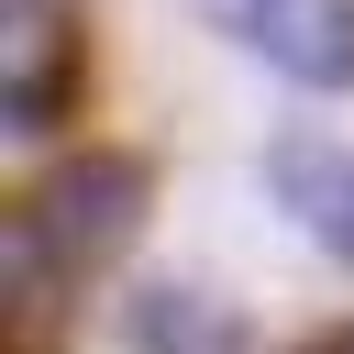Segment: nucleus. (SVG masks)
<instances>
[{"label": "nucleus", "mask_w": 354, "mask_h": 354, "mask_svg": "<svg viewBox=\"0 0 354 354\" xmlns=\"http://www.w3.org/2000/svg\"><path fill=\"white\" fill-rule=\"evenodd\" d=\"M144 210H155V166L122 155V144H77V155H55V166L11 199V221H22L66 277L122 266V254L144 243Z\"/></svg>", "instance_id": "1"}, {"label": "nucleus", "mask_w": 354, "mask_h": 354, "mask_svg": "<svg viewBox=\"0 0 354 354\" xmlns=\"http://www.w3.org/2000/svg\"><path fill=\"white\" fill-rule=\"evenodd\" d=\"M88 100V22L66 0H11L0 11V111L11 133H55Z\"/></svg>", "instance_id": "2"}, {"label": "nucleus", "mask_w": 354, "mask_h": 354, "mask_svg": "<svg viewBox=\"0 0 354 354\" xmlns=\"http://www.w3.org/2000/svg\"><path fill=\"white\" fill-rule=\"evenodd\" d=\"M266 188H277V210H299V232L321 243V254H343L354 266V155L332 144V133H277L266 144Z\"/></svg>", "instance_id": "3"}, {"label": "nucleus", "mask_w": 354, "mask_h": 354, "mask_svg": "<svg viewBox=\"0 0 354 354\" xmlns=\"http://www.w3.org/2000/svg\"><path fill=\"white\" fill-rule=\"evenodd\" d=\"M243 44L299 88H343L354 77V0H254Z\"/></svg>", "instance_id": "4"}, {"label": "nucleus", "mask_w": 354, "mask_h": 354, "mask_svg": "<svg viewBox=\"0 0 354 354\" xmlns=\"http://www.w3.org/2000/svg\"><path fill=\"white\" fill-rule=\"evenodd\" d=\"M66 288H88V277H66V266L11 221V243H0V354H55V343H66Z\"/></svg>", "instance_id": "5"}, {"label": "nucleus", "mask_w": 354, "mask_h": 354, "mask_svg": "<svg viewBox=\"0 0 354 354\" xmlns=\"http://www.w3.org/2000/svg\"><path fill=\"white\" fill-rule=\"evenodd\" d=\"M133 343L144 354H243V321L199 288H144L133 299Z\"/></svg>", "instance_id": "6"}, {"label": "nucleus", "mask_w": 354, "mask_h": 354, "mask_svg": "<svg viewBox=\"0 0 354 354\" xmlns=\"http://www.w3.org/2000/svg\"><path fill=\"white\" fill-rule=\"evenodd\" d=\"M299 354H354V321H332V332H310Z\"/></svg>", "instance_id": "7"}, {"label": "nucleus", "mask_w": 354, "mask_h": 354, "mask_svg": "<svg viewBox=\"0 0 354 354\" xmlns=\"http://www.w3.org/2000/svg\"><path fill=\"white\" fill-rule=\"evenodd\" d=\"M199 11H210V22H232V33H243V11H254V0H199Z\"/></svg>", "instance_id": "8"}]
</instances>
